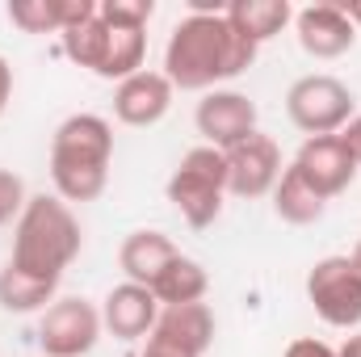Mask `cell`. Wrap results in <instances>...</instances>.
Instances as JSON below:
<instances>
[{"instance_id":"obj_1","label":"cell","mask_w":361,"mask_h":357,"mask_svg":"<svg viewBox=\"0 0 361 357\" xmlns=\"http://www.w3.org/2000/svg\"><path fill=\"white\" fill-rule=\"evenodd\" d=\"M252 59H257V42H248L223 13H214V17H193L189 13L169 34L164 76L173 80V89L202 92L214 89L219 80H231V76L248 72Z\"/></svg>"},{"instance_id":"obj_2","label":"cell","mask_w":361,"mask_h":357,"mask_svg":"<svg viewBox=\"0 0 361 357\" xmlns=\"http://www.w3.org/2000/svg\"><path fill=\"white\" fill-rule=\"evenodd\" d=\"M80 240L85 236H80L72 206L63 198L34 193L17 219L8 265L21 273H34V277H47V282H59L63 269L80 257Z\"/></svg>"},{"instance_id":"obj_3","label":"cell","mask_w":361,"mask_h":357,"mask_svg":"<svg viewBox=\"0 0 361 357\" xmlns=\"http://www.w3.org/2000/svg\"><path fill=\"white\" fill-rule=\"evenodd\" d=\"M114 160V131L97 114H72L51 139V181L63 202H92L105 193Z\"/></svg>"},{"instance_id":"obj_4","label":"cell","mask_w":361,"mask_h":357,"mask_svg":"<svg viewBox=\"0 0 361 357\" xmlns=\"http://www.w3.org/2000/svg\"><path fill=\"white\" fill-rule=\"evenodd\" d=\"M223 193H227V160L219 147H193L185 152L177 173L169 177V202L180 210L189 227H210L223 214Z\"/></svg>"},{"instance_id":"obj_5","label":"cell","mask_w":361,"mask_h":357,"mask_svg":"<svg viewBox=\"0 0 361 357\" xmlns=\"http://www.w3.org/2000/svg\"><path fill=\"white\" fill-rule=\"evenodd\" d=\"M286 114L307 139L341 135L353 122V92L336 76H302L286 92Z\"/></svg>"},{"instance_id":"obj_6","label":"cell","mask_w":361,"mask_h":357,"mask_svg":"<svg viewBox=\"0 0 361 357\" xmlns=\"http://www.w3.org/2000/svg\"><path fill=\"white\" fill-rule=\"evenodd\" d=\"M307 298L315 315L332 328L361 324V273L349 257H324L307 273Z\"/></svg>"},{"instance_id":"obj_7","label":"cell","mask_w":361,"mask_h":357,"mask_svg":"<svg viewBox=\"0 0 361 357\" xmlns=\"http://www.w3.org/2000/svg\"><path fill=\"white\" fill-rule=\"evenodd\" d=\"M101 311L89 298H55L38 324V341L47 357H85L101 337Z\"/></svg>"},{"instance_id":"obj_8","label":"cell","mask_w":361,"mask_h":357,"mask_svg":"<svg viewBox=\"0 0 361 357\" xmlns=\"http://www.w3.org/2000/svg\"><path fill=\"white\" fill-rule=\"evenodd\" d=\"M223 160H227V193H235V198H265L281 181V152L261 131L240 139L235 147H227Z\"/></svg>"},{"instance_id":"obj_9","label":"cell","mask_w":361,"mask_h":357,"mask_svg":"<svg viewBox=\"0 0 361 357\" xmlns=\"http://www.w3.org/2000/svg\"><path fill=\"white\" fill-rule=\"evenodd\" d=\"M294 169L302 173V181L324 202L336 198V193H345L353 185V177H357V160L349 156V147H345L341 135H315V139H307L298 147V156H294Z\"/></svg>"},{"instance_id":"obj_10","label":"cell","mask_w":361,"mask_h":357,"mask_svg":"<svg viewBox=\"0 0 361 357\" xmlns=\"http://www.w3.org/2000/svg\"><path fill=\"white\" fill-rule=\"evenodd\" d=\"M193 122H197V131L206 135V147L227 152V147H235L240 139L257 135V105H252L244 92H231V89L219 92L214 89L197 101Z\"/></svg>"},{"instance_id":"obj_11","label":"cell","mask_w":361,"mask_h":357,"mask_svg":"<svg viewBox=\"0 0 361 357\" xmlns=\"http://www.w3.org/2000/svg\"><path fill=\"white\" fill-rule=\"evenodd\" d=\"M294 30H298V47L315 59H336L345 51H353L357 42V30L353 21L341 13L336 0H319V4H307L294 13Z\"/></svg>"},{"instance_id":"obj_12","label":"cell","mask_w":361,"mask_h":357,"mask_svg":"<svg viewBox=\"0 0 361 357\" xmlns=\"http://www.w3.org/2000/svg\"><path fill=\"white\" fill-rule=\"evenodd\" d=\"M173 80L164 72H135L114 92V114L126 126H156L173 105Z\"/></svg>"},{"instance_id":"obj_13","label":"cell","mask_w":361,"mask_h":357,"mask_svg":"<svg viewBox=\"0 0 361 357\" xmlns=\"http://www.w3.org/2000/svg\"><path fill=\"white\" fill-rule=\"evenodd\" d=\"M160 320V303L147 286H135V282H122L105 294V307H101V324L122 337V341H139V337H152Z\"/></svg>"},{"instance_id":"obj_14","label":"cell","mask_w":361,"mask_h":357,"mask_svg":"<svg viewBox=\"0 0 361 357\" xmlns=\"http://www.w3.org/2000/svg\"><path fill=\"white\" fill-rule=\"evenodd\" d=\"M147 341H160L180 357H202L214 341V315L206 303H185V307H160V320Z\"/></svg>"},{"instance_id":"obj_15","label":"cell","mask_w":361,"mask_h":357,"mask_svg":"<svg viewBox=\"0 0 361 357\" xmlns=\"http://www.w3.org/2000/svg\"><path fill=\"white\" fill-rule=\"evenodd\" d=\"M177 257H180L177 244H173L164 231H130V236H126V244H122V253H118L126 282L147 286V290H152V282L173 265Z\"/></svg>"},{"instance_id":"obj_16","label":"cell","mask_w":361,"mask_h":357,"mask_svg":"<svg viewBox=\"0 0 361 357\" xmlns=\"http://www.w3.org/2000/svg\"><path fill=\"white\" fill-rule=\"evenodd\" d=\"M89 8L92 0H8V21L25 34H63Z\"/></svg>"},{"instance_id":"obj_17","label":"cell","mask_w":361,"mask_h":357,"mask_svg":"<svg viewBox=\"0 0 361 357\" xmlns=\"http://www.w3.org/2000/svg\"><path fill=\"white\" fill-rule=\"evenodd\" d=\"M324 198L302 181V173L290 164L281 181L273 185V210H277V219L281 223H294V227H311V223H319L324 219Z\"/></svg>"},{"instance_id":"obj_18","label":"cell","mask_w":361,"mask_h":357,"mask_svg":"<svg viewBox=\"0 0 361 357\" xmlns=\"http://www.w3.org/2000/svg\"><path fill=\"white\" fill-rule=\"evenodd\" d=\"M248 42H269L273 34H281V25L294 17V8L286 0H231L223 13Z\"/></svg>"},{"instance_id":"obj_19","label":"cell","mask_w":361,"mask_h":357,"mask_svg":"<svg viewBox=\"0 0 361 357\" xmlns=\"http://www.w3.org/2000/svg\"><path fill=\"white\" fill-rule=\"evenodd\" d=\"M210 290V277L206 269L197 265L193 257H177L173 265L164 269L156 282H152V294L160 307H185V303H202Z\"/></svg>"},{"instance_id":"obj_20","label":"cell","mask_w":361,"mask_h":357,"mask_svg":"<svg viewBox=\"0 0 361 357\" xmlns=\"http://www.w3.org/2000/svg\"><path fill=\"white\" fill-rule=\"evenodd\" d=\"M55 290H59V282L21 273V269H13V265L0 269V307H4V311H17V315L38 311V307H47V303H55Z\"/></svg>"},{"instance_id":"obj_21","label":"cell","mask_w":361,"mask_h":357,"mask_svg":"<svg viewBox=\"0 0 361 357\" xmlns=\"http://www.w3.org/2000/svg\"><path fill=\"white\" fill-rule=\"evenodd\" d=\"M59 38H63V55H68L72 63L97 72V63H101V55H105V21H101V13H97V0H92L89 13L76 17Z\"/></svg>"},{"instance_id":"obj_22","label":"cell","mask_w":361,"mask_h":357,"mask_svg":"<svg viewBox=\"0 0 361 357\" xmlns=\"http://www.w3.org/2000/svg\"><path fill=\"white\" fill-rule=\"evenodd\" d=\"M25 181L17 177V173H4L0 169V227L4 223H13V219H21V210H25Z\"/></svg>"},{"instance_id":"obj_23","label":"cell","mask_w":361,"mask_h":357,"mask_svg":"<svg viewBox=\"0 0 361 357\" xmlns=\"http://www.w3.org/2000/svg\"><path fill=\"white\" fill-rule=\"evenodd\" d=\"M286 357H336V349L328 345V341H315V337H302V341H294Z\"/></svg>"},{"instance_id":"obj_24","label":"cell","mask_w":361,"mask_h":357,"mask_svg":"<svg viewBox=\"0 0 361 357\" xmlns=\"http://www.w3.org/2000/svg\"><path fill=\"white\" fill-rule=\"evenodd\" d=\"M341 139H345V147H349V156H353V160L361 164V118H353V122H349V126L341 131Z\"/></svg>"},{"instance_id":"obj_25","label":"cell","mask_w":361,"mask_h":357,"mask_svg":"<svg viewBox=\"0 0 361 357\" xmlns=\"http://www.w3.org/2000/svg\"><path fill=\"white\" fill-rule=\"evenodd\" d=\"M8 97H13V68H8V59L0 55V114H4Z\"/></svg>"},{"instance_id":"obj_26","label":"cell","mask_w":361,"mask_h":357,"mask_svg":"<svg viewBox=\"0 0 361 357\" xmlns=\"http://www.w3.org/2000/svg\"><path fill=\"white\" fill-rule=\"evenodd\" d=\"M341 4V13L353 21V30H361V0H336Z\"/></svg>"},{"instance_id":"obj_27","label":"cell","mask_w":361,"mask_h":357,"mask_svg":"<svg viewBox=\"0 0 361 357\" xmlns=\"http://www.w3.org/2000/svg\"><path fill=\"white\" fill-rule=\"evenodd\" d=\"M139 357H180V353H177V349H169V345H160V341H147Z\"/></svg>"},{"instance_id":"obj_28","label":"cell","mask_w":361,"mask_h":357,"mask_svg":"<svg viewBox=\"0 0 361 357\" xmlns=\"http://www.w3.org/2000/svg\"><path fill=\"white\" fill-rule=\"evenodd\" d=\"M336 357H361V337H349V341L336 349Z\"/></svg>"},{"instance_id":"obj_29","label":"cell","mask_w":361,"mask_h":357,"mask_svg":"<svg viewBox=\"0 0 361 357\" xmlns=\"http://www.w3.org/2000/svg\"><path fill=\"white\" fill-rule=\"evenodd\" d=\"M353 265H357V273H361V240H357V248H353V257H349Z\"/></svg>"}]
</instances>
